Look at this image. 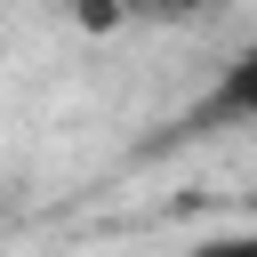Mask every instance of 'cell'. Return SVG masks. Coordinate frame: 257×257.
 <instances>
[{
	"mask_svg": "<svg viewBox=\"0 0 257 257\" xmlns=\"http://www.w3.org/2000/svg\"><path fill=\"white\" fill-rule=\"evenodd\" d=\"M209 0H120V16H193Z\"/></svg>",
	"mask_w": 257,
	"mask_h": 257,
	"instance_id": "2",
	"label": "cell"
},
{
	"mask_svg": "<svg viewBox=\"0 0 257 257\" xmlns=\"http://www.w3.org/2000/svg\"><path fill=\"white\" fill-rule=\"evenodd\" d=\"M177 128H185V137L257 128V40H249V48H241V56H233V64L217 72V80H209V96H201V104H193V112H185Z\"/></svg>",
	"mask_w": 257,
	"mask_h": 257,
	"instance_id": "1",
	"label": "cell"
}]
</instances>
